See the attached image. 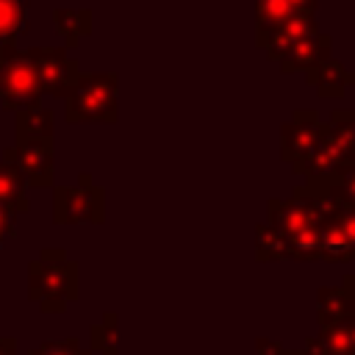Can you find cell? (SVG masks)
<instances>
[{"mask_svg": "<svg viewBox=\"0 0 355 355\" xmlns=\"http://www.w3.org/2000/svg\"><path fill=\"white\" fill-rule=\"evenodd\" d=\"M330 214L336 216V222L341 225V230L347 233V239L355 247V202H344V200H330Z\"/></svg>", "mask_w": 355, "mask_h": 355, "instance_id": "23", "label": "cell"}, {"mask_svg": "<svg viewBox=\"0 0 355 355\" xmlns=\"http://www.w3.org/2000/svg\"><path fill=\"white\" fill-rule=\"evenodd\" d=\"M297 17L288 0H255V44L263 50L266 39L286 22Z\"/></svg>", "mask_w": 355, "mask_h": 355, "instance_id": "15", "label": "cell"}, {"mask_svg": "<svg viewBox=\"0 0 355 355\" xmlns=\"http://www.w3.org/2000/svg\"><path fill=\"white\" fill-rule=\"evenodd\" d=\"M255 258L261 263H275V261H288V241L280 230H275L269 222L255 225Z\"/></svg>", "mask_w": 355, "mask_h": 355, "instance_id": "19", "label": "cell"}, {"mask_svg": "<svg viewBox=\"0 0 355 355\" xmlns=\"http://www.w3.org/2000/svg\"><path fill=\"white\" fill-rule=\"evenodd\" d=\"M116 311H105L97 324L89 330V349L92 355H119V322Z\"/></svg>", "mask_w": 355, "mask_h": 355, "instance_id": "20", "label": "cell"}, {"mask_svg": "<svg viewBox=\"0 0 355 355\" xmlns=\"http://www.w3.org/2000/svg\"><path fill=\"white\" fill-rule=\"evenodd\" d=\"M25 55L36 72L39 92L64 100L69 86L80 75V67L67 53V47H31V50H25Z\"/></svg>", "mask_w": 355, "mask_h": 355, "instance_id": "7", "label": "cell"}, {"mask_svg": "<svg viewBox=\"0 0 355 355\" xmlns=\"http://www.w3.org/2000/svg\"><path fill=\"white\" fill-rule=\"evenodd\" d=\"M0 205L11 208L14 214H25L31 208L28 202V186L19 178V172L0 158Z\"/></svg>", "mask_w": 355, "mask_h": 355, "instance_id": "18", "label": "cell"}, {"mask_svg": "<svg viewBox=\"0 0 355 355\" xmlns=\"http://www.w3.org/2000/svg\"><path fill=\"white\" fill-rule=\"evenodd\" d=\"M53 25L64 39L67 50H75L92 33V8H55Z\"/></svg>", "mask_w": 355, "mask_h": 355, "instance_id": "14", "label": "cell"}, {"mask_svg": "<svg viewBox=\"0 0 355 355\" xmlns=\"http://www.w3.org/2000/svg\"><path fill=\"white\" fill-rule=\"evenodd\" d=\"M14 50H17V44H0V80H3V64H6V58H8Z\"/></svg>", "mask_w": 355, "mask_h": 355, "instance_id": "30", "label": "cell"}, {"mask_svg": "<svg viewBox=\"0 0 355 355\" xmlns=\"http://www.w3.org/2000/svg\"><path fill=\"white\" fill-rule=\"evenodd\" d=\"M25 0H0V44H17V36L25 31Z\"/></svg>", "mask_w": 355, "mask_h": 355, "instance_id": "21", "label": "cell"}, {"mask_svg": "<svg viewBox=\"0 0 355 355\" xmlns=\"http://www.w3.org/2000/svg\"><path fill=\"white\" fill-rule=\"evenodd\" d=\"M80 297V266L67 258L61 247H42L39 258L28 263V300L42 313H64Z\"/></svg>", "mask_w": 355, "mask_h": 355, "instance_id": "2", "label": "cell"}, {"mask_svg": "<svg viewBox=\"0 0 355 355\" xmlns=\"http://www.w3.org/2000/svg\"><path fill=\"white\" fill-rule=\"evenodd\" d=\"M305 186L327 200H344V202H355V164L352 166H341L330 175L322 178H311L305 180Z\"/></svg>", "mask_w": 355, "mask_h": 355, "instance_id": "16", "label": "cell"}, {"mask_svg": "<svg viewBox=\"0 0 355 355\" xmlns=\"http://www.w3.org/2000/svg\"><path fill=\"white\" fill-rule=\"evenodd\" d=\"M300 355H327V349L322 347V341L316 336H308L305 338V347L300 349Z\"/></svg>", "mask_w": 355, "mask_h": 355, "instance_id": "28", "label": "cell"}, {"mask_svg": "<svg viewBox=\"0 0 355 355\" xmlns=\"http://www.w3.org/2000/svg\"><path fill=\"white\" fill-rule=\"evenodd\" d=\"M341 286H344V288H349V291L355 294V272H349V275H344V280H341Z\"/></svg>", "mask_w": 355, "mask_h": 355, "instance_id": "31", "label": "cell"}, {"mask_svg": "<svg viewBox=\"0 0 355 355\" xmlns=\"http://www.w3.org/2000/svg\"><path fill=\"white\" fill-rule=\"evenodd\" d=\"M3 161L11 164L25 186L44 189L53 186V172H55V147L53 139H25L14 141L3 150Z\"/></svg>", "mask_w": 355, "mask_h": 355, "instance_id": "6", "label": "cell"}, {"mask_svg": "<svg viewBox=\"0 0 355 355\" xmlns=\"http://www.w3.org/2000/svg\"><path fill=\"white\" fill-rule=\"evenodd\" d=\"M288 6H291L294 14H311V17H316L313 11H316L319 0H288Z\"/></svg>", "mask_w": 355, "mask_h": 355, "instance_id": "27", "label": "cell"}, {"mask_svg": "<svg viewBox=\"0 0 355 355\" xmlns=\"http://www.w3.org/2000/svg\"><path fill=\"white\" fill-rule=\"evenodd\" d=\"M0 105L11 114L42 108V92L36 83V72L25 55V50H14L3 64L0 80Z\"/></svg>", "mask_w": 355, "mask_h": 355, "instance_id": "5", "label": "cell"}, {"mask_svg": "<svg viewBox=\"0 0 355 355\" xmlns=\"http://www.w3.org/2000/svg\"><path fill=\"white\" fill-rule=\"evenodd\" d=\"M324 122H319L316 108H297L288 122L280 125V158L286 164L302 161L319 141Z\"/></svg>", "mask_w": 355, "mask_h": 355, "instance_id": "8", "label": "cell"}, {"mask_svg": "<svg viewBox=\"0 0 355 355\" xmlns=\"http://www.w3.org/2000/svg\"><path fill=\"white\" fill-rule=\"evenodd\" d=\"M333 55V44H330V36L327 33H313V36H305L302 42H297L291 47V53L286 58H280V72L283 75H294V72H308L313 67H319L324 58Z\"/></svg>", "mask_w": 355, "mask_h": 355, "instance_id": "9", "label": "cell"}, {"mask_svg": "<svg viewBox=\"0 0 355 355\" xmlns=\"http://www.w3.org/2000/svg\"><path fill=\"white\" fill-rule=\"evenodd\" d=\"M53 222L55 225H103L105 222L103 186H94L89 172H80L75 186H55Z\"/></svg>", "mask_w": 355, "mask_h": 355, "instance_id": "4", "label": "cell"}, {"mask_svg": "<svg viewBox=\"0 0 355 355\" xmlns=\"http://www.w3.org/2000/svg\"><path fill=\"white\" fill-rule=\"evenodd\" d=\"M28 355H92V349H86L75 336H69L61 341H42Z\"/></svg>", "mask_w": 355, "mask_h": 355, "instance_id": "22", "label": "cell"}, {"mask_svg": "<svg viewBox=\"0 0 355 355\" xmlns=\"http://www.w3.org/2000/svg\"><path fill=\"white\" fill-rule=\"evenodd\" d=\"M17 216H19V214H14L11 208H3V205H0V247H3L8 239L17 236Z\"/></svg>", "mask_w": 355, "mask_h": 355, "instance_id": "24", "label": "cell"}, {"mask_svg": "<svg viewBox=\"0 0 355 355\" xmlns=\"http://www.w3.org/2000/svg\"><path fill=\"white\" fill-rule=\"evenodd\" d=\"M255 352H258V355H286L288 349H286L280 341H275V338L258 336V338H255Z\"/></svg>", "mask_w": 355, "mask_h": 355, "instance_id": "25", "label": "cell"}, {"mask_svg": "<svg viewBox=\"0 0 355 355\" xmlns=\"http://www.w3.org/2000/svg\"><path fill=\"white\" fill-rule=\"evenodd\" d=\"M324 133L336 144V150L341 155V164L352 166L355 164V108L330 111V116L324 122Z\"/></svg>", "mask_w": 355, "mask_h": 355, "instance_id": "12", "label": "cell"}, {"mask_svg": "<svg viewBox=\"0 0 355 355\" xmlns=\"http://www.w3.org/2000/svg\"><path fill=\"white\" fill-rule=\"evenodd\" d=\"M355 313V294L344 286H319L316 288V322L319 327L336 324Z\"/></svg>", "mask_w": 355, "mask_h": 355, "instance_id": "11", "label": "cell"}, {"mask_svg": "<svg viewBox=\"0 0 355 355\" xmlns=\"http://www.w3.org/2000/svg\"><path fill=\"white\" fill-rule=\"evenodd\" d=\"M0 355H17V338L14 336H0Z\"/></svg>", "mask_w": 355, "mask_h": 355, "instance_id": "29", "label": "cell"}, {"mask_svg": "<svg viewBox=\"0 0 355 355\" xmlns=\"http://www.w3.org/2000/svg\"><path fill=\"white\" fill-rule=\"evenodd\" d=\"M305 83L308 86H313L316 92H319V97H333V100H338V97H344V92H347V69H344V64L338 61V58H324L319 67H313V69H308L305 72Z\"/></svg>", "mask_w": 355, "mask_h": 355, "instance_id": "13", "label": "cell"}, {"mask_svg": "<svg viewBox=\"0 0 355 355\" xmlns=\"http://www.w3.org/2000/svg\"><path fill=\"white\" fill-rule=\"evenodd\" d=\"M341 327V336H344V347H347V355H355V313L341 319L338 322Z\"/></svg>", "mask_w": 355, "mask_h": 355, "instance_id": "26", "label": "cell"}, {"mask_svg": "<svg viewBox=\"0 0 355 355\" xmlns=\"http://www.w3.org/2000/svg\"><path fill=\"white\" fill-rule=\"evenodd\" d=\"M330 208V200L311 191L305 183L294 186L288 197H272L266 202V222L288 241V261H319V227Z\"/></svg>", "mask_w": 355, "mask_h": 355, "instance_id": "1", "label": "cell"}, {"mask_svg": "<svg viewBox=\"0 0 355 355\" xmlns=\"http://www.w3.org/2000/svg\"><path fill=\"white\" fill-rule=\"evenodd\" d=\"M64 116L69 125H114L119 119V75L80 72L64 94Z\"/></svg>", "mask_w": 355, "mask_h": 355, "instance_id": "3", "label": "cell"}, {"mask_svg": "<svg viewBox=\"0 0 355 355\" xmlns=\"http://www.w3.org/2000/svg\"><path fill=\"white\" fill-rule=\"evenodd\" d=\"M53 136H55V114L50 108H31L14 114V141L53 139Z\"/></svg>", "mask_w": 355, "mask_h": 355, "instance_id": "17", "label": "cell"}, {"mask_svg": "<svg viewBox=\"0 0 355 355\" xmlns=\"http://www.w3.org/2000/svg\"><path fill=\"white\" fill-rule=\"evenodd\" d=\"M347 86H355V69H352V72H347Z\"/></svg>", "mask_w": 355, "mask_h": 355, "instance_id": "32", "label": "cell"}, {"mask_svg": "<svg viewBox=\"0 0 355 355\" xmlns=\"http://www.w3.org/2000/svg\"><path fill=\"white\" fill-rule=\"evenodd\" d=\"M313 33H319L316 17H311V14H297V17L286 19V22L266 39V44H263L266 58H269V61L286 58L297 42H302L305 36H313Z\"/></svg>", "mask_w": 355, "mask_h": 355, "instance_id": "10", "label": "cell"}]
</instances>
